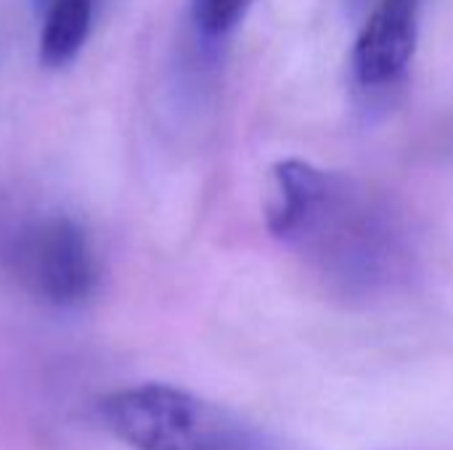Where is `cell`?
I'll return each instance as SVG.
<instances>
[{
  "label": "cell",
  "mask_w": 453,
  "mask_h": 450,
  "mask_svg": "<svg viewBox=\"0 0 453 450\" xmlns=\"http://www.w3.org/2000/svg\"><path fill=\"white\" fill-rule=\"evenodd\" d=\"M93 21V0H48L40 34V61L61 69L82 50Z\"/></svg>",
  "instance_id": "5"
},
{
  "label": "cell",
  "mask_w": 453,
  "mask_h": 450,
  "mask_svg": "<svg viewBox=\"0 0 453 450\" xmlns=\"http://www.w3.org/2000/svg\"><path fill=\"white\" fill-rule=\"evenodd\" d=\"M5 265L27 294L53 308L88 302L101 281L88 233L66 215L21 225L5 247Z\"/></svg>",
  "instance_id": "2"
},
{
  "label": "cell",
  "mask_w": 453,
  "mask_h": 450,
  "mask_svg": "<svg viewBox=\"0 0 453 450\" xmlns=\"http://www.w3.org/2000/svg\"><path fill=\"white\" fill-rule=\"evenodd\" d=\"M419 37V0H382L366 19L356 48L353 74L364 88L388 85L414 58Z\"/></svg>",
  "instance_id": "3"
},
{
  "label": "cell",
  "mask_w": 453,
  "mask_h": 450,
  "mask_svg": "<svg viewBox=\"0 0 453 450\" xmlns=\"http://www.w3.org/2000/svg\"><path fill=\"white\" fill-rule=\"evenodd\" d=\"M106 430L133 450H268L239 414L170 385H138L101 403Z\"/></svg>",
  "instance_id": "1"
},
{
  "label": "cell",
  "mask_w": 453,
  "mask_h": 450,
  "mask_svg": "<svg viewBox=\"0 0 453 450\" xmlns=\"http://www.w3.org/2000/svg\"><path fill=\"white\" fill-rule=\"evenodd\" d=\"M276 178V204L268 210V228L279 239H289L321 194L329 186V175L308 162L287 159L273 167Z\"/></svg>",
  "instance_id": "4"
},
{
  "label": "cell",
  "mask_w": 453,
  "mask_h": 450,
  "mask_svg": "<svg viewBox=\"0 0 453 450\" xmlns=\"http://www.w3.org/2000/svg\"><path fill=\"white\" fill-rule=\"evenodd\" d=\"M40 3H48V0H40Z\"/></svg>",
  "instance_id": "7"
},
{
  "label": "cell",
  "mask_w": 453,
  "mask_h": 450,
  "mask_svg": "<svg viewBox=\"0 0 453 450\" xmlns=\"http://www.w3.org/2000/svg\"><path fill=\"white\" fill-rule=\"evenodd\" d=\"M250 3L252 0H191V13L202 34L223 37L242 21Z\"/></svg>",
  "instance_id": "6"
}]
</instances>
